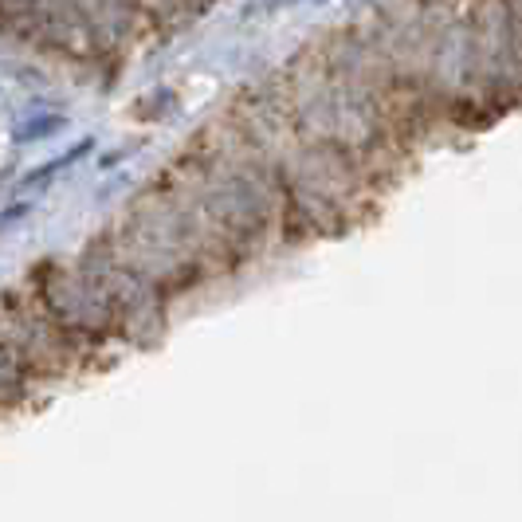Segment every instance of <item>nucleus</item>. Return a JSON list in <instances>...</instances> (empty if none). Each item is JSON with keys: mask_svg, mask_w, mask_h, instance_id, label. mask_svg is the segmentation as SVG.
I'll list each match as a JSON object with an SVG mask.
<instances>
[{"mask_svg": "<svg viewBox=\"0 0 522 522\" xmlns=\"http://www.w3.org/2000/svg\"><path fill=\"white\" fill-rule=\"evenodd\" d=\"M28 361L20 358V353L8 346L4 338H0V405H12V401L24 397L28 389Z\"/></svg>", "mask_w": 522, "mask_h": 522, "instance_id": "nucleus-1", "label": "nucleus"}, {"mask_svg": "<svg viewBox=\"0 0 522 522\" xmlns=\"http://www.w3.org/2000/svg\"><path fill=\"white\" fill-rule=\"evenodd\" d=\"M91 145H95L91 137H83V142H79L75 150H67L63 157H55L52 165H39V170H36L32 177H28L24 185H47V181H52V173H59V170H63V165H71V162H79V157H87V153H91Z\"/></svg>", "mask_w": 522, "mask_h": 522, "instance_id": "nucleus-2", "label": "nucleus"}, {"mask_svg": "<svg viewBox=\"0 0 522 522\" xmlns=\"http://www.w3.org/2000/svg\"><path fill=\"white\" fill-rule=\"evenodd\" d=\"M63 130V118H32V122H24V126H16L12 130V142H36V137H52Z\"/></svg>", "mask_w": 522, "mask_h": 522, "instance_id": "nucleus-3", "label": "nucleus"}]
</instances>
